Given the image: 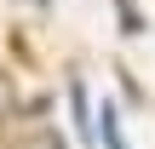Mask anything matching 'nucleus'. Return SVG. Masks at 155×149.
<instances>
[{"label":"nucleus","mask_w":155,"mask_h":149,"mask_svg":"<svg viewBox=\"0 0 155 149\" xmlns=\"http://www.w3.org/2000/svg\"><path fill=\"white\" fill-rule=\"evenodd\" d=\"M98 144H104V149H132V144H127V132H121L115 103H104V109H98Z\"/></svg>","instance_id":"nucleus-1"},{"label":"nucleus","mask_w":155,"mask_h":149,"mask_svg":"<svg viewBox=\"0 0 155 149\" xmlns=\"http://www.w3.org/2000/svg\"><path fill=\"white\" fill-rule=\"evenodd\" d=\"M69 109H75V126H81V138L92 144V138H98V121L86 115V86H81V80H69Z\"/></svg>","instance_id":"nucleus-2"},{"label":"nucleus","mask_w":155,"mask_h":149,"mask_svg":"<svg viewBox=\"0 0 155 149\" xmlns=\"http://www.w3.org/2000/svg\"><path fill=\"white\" fill-rule=\"evenodd\" d=\"M17 149H63V144H58V132H35L29 144H17Z\"/></svg>","instance_id":"nucleus-3"},{"label":"nucleus","mask_w":155,"mask_h":149,"mask_svg":"<svg viewBox=\"0 0 155 149\" xmlns=\"http://www.w3.org/2000/svg\"><path fill=\"white\" fill-rule=\"evenodd\" d=\"M40 6H46V0H40Z\"/></svg>","instance_id":"nucleus-4"}]
</instances>
